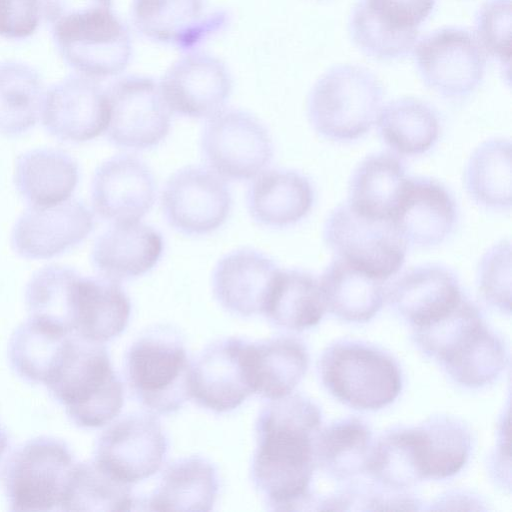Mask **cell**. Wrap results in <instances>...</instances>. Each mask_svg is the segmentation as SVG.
I'll list each match as a JSON object with an SVG mask.
<instances>
[{"label": "cell", "instance_id": "obj_1", "mask_svg": "<svg viewBox=\"0 0 512 512\" xmlns=\"http://www.w3.org/2000/svg\"><path fill=\"white\" fill-rule=\"evenodd\" d=\"M321 422L319 406L300 394L272 400L261 410L251 477L271 510H309L318 505L310 488Z\"/></svg>", "mask_w": 512, "mask_h": 512}, {"label": "cell", "instance_id": "obj_2", "mask_svg": "<svg viewBox=\"0 0 512 512\" xmlns=\"http://www.w3.org/2000/svg\"><path fill=\"white\" fill-rule=\"evenodd\" d=\"M44 385L78 427L99 428L121 411L123 384L103 343L71 333Z\"/></svg>", "mask_w": 512, "mask_h": 512}, {"label": "cell", "instance_id": "obj_3", "mask_svg": "<svg viewBox=\"0 0 512 512\" xmlns=\"http://www.w3.org/2000/svg\"><path fill=\"white\" fill-rule=\"evenodd\" d=\"M383 97V86L370 70L359 65H336L313 85L307 99L308 119L321 137L350 142L371 130Z\"/></svg>", "mask_w": 512, "mask_h": 512}, {"label": "cell", "instance_id": "obj_4", "mask_svg": "<svg viewBox=\"0 0 512 512\" xmlns=\"http://www.w3.org/2000/svg\"><path fill=\"white\" fill-rule=\"evenodd\" d=\"M191 368L183 341L167 328L149 330L125 356V374L133 395L157 414L173 413L191 398Z\"/></svg>", "mask_w": 512, "mask_h": 512}, {"label": "cell", "instance_id": "obj_5", "mask_svg": "<svg viewBox=\"0 0 512 512\" xmlns=\"http://www.w3.org/2000/svg\"><path fill=\"white\" fill-rule=\"evenodd\" d=\"M321 380L340 402L359 410L391 404L402 389L397 362L386 352L357 341H339L322 354Z\"/></svg>", "mask_w": 512, "mask_h": 512}, {"label": "cell", "instance_id": "obj_6", "mask_svg": "<svg viewBox=\"0 0 512 512\" xmlns=\"http://www.w3.org/2000/svg\"><path fill=\"white\" fill-rule=\"evenodd\" d=\"M323 239L336 257L382 281L405 262L407 244L392 220L363 215L348 202L330 212Z\"/></svg>", "mask_w": 512, "mask_h": 512}, {"label": "cell", "instance_id": "obj_7", "mask_svg": "<svg viewBox=\"0 0 512 512\" xmlns=\"http://www.w3.org/2000/svg\"><path fill=\"white\" fill-rule=\"evenodd\" d=\"M74 464L70 448L60 439L40 436L23 443L12 453L4 471L10 509L60 510Z\"/></svg>", "mask_w": 512, "mask_h": 512}, {"label": "cell", "instance_id": "obj_8", "mask_svg": "<svg viewBox=\"0 0 512 512\" xmlns=\"http://www.w3.org/2000/svg\"><path fill=\"white\" fill-rule=\"evenodd\" d=\"M51 30L60 55L80 75L96 80L116 76L130 62L129 31L112 9L63 20Z\"/></svg>", "mask_w": 512, "mask_h": 512}, {"label": "cell", "instance_id": "obj_9", "mask_svg": "<svg viewBox=\"0 0 512 512\" xmlns=\"http://www.w3.org/2000/svg\"><path fill=\"white\" fill-rule=\"evenodd\" d=\"M200 148L209 169L231 181L255 178L274 157L273 140L264 123L250 112L234 108L208 118Z\"/></svg>", "mask_w": 512, "mask_h": 512}, {"label": "cell", "instance_id": "obj_10", "mask_svg": "<svg viewBox=\"0 0 512 512\" xmlns=\"http://www.w3.org/2000/svg\"><path fill=\"white\" fill-rule=\"evenodd\" d=\"M419 76L426 87L443 98L461 100L483 82L486 53L475 34L463 27H442L424 36L414 47Z\"/></svg>", "mask_w": 512, "mask_h": 512}, {"label": "cell", "instance_id": "obj_11", "mask_svg": "<svg viewBox=\"0 0 512 512\" xmlns=\"http://www.w3.org/2000/svg\"><path fill=\"white\" fill-rule=\"evenodd\" d=\"M436 0H358L348 22L350 37L366 56L391 61L410 54Z\"/></svg>", "mask_w": 512, "mask_h": 512}, {"label": "cell", "instance_id": "obj_12", "mask_svg": "<svg viewBox=\"0 0 512 512\" xmlns=\"http://www.w3.org/2000/svg\"><path fill=\"white\" fill-rule=\"evenodd\" d=\"M109 121L106 136L113 145L130 150L158 146L168 136L171 114L154 79L129 75L107 89Z\"/></svg>", "mask_w": 512, "mask_h": 512}, {"label": "cell", "instance_id": "obj_13", "mask_svg": "<svg viewBox=\"0 0 512 512\" xmlns=\"http://www.w3.org/2000/svg\"><path fill=\"white\" fill-rule=\"evenodd\" d=\"M232 194L225 180L207 167L185 166L166 181L161 195L167 223L186 236L218 230L232 210Z\"/></svg>", "mask_w": 512, "mask_h": 512}, {"label": "cell", "instance_id": "obj_14", "mask_svg": "<svg viewBox=\"0 0 512 512\" xmlns=\"http://www.w3.org/2000/svg\"><path fill=\"white\" fill-rule=\"evenodd\" d=\"M167 449L159 420L150 413L133 412L101 434L94 460L114 478L131 486L160 469Z\"/></svg>", "mask_w": 512, "mask_h": 512}, {"label": "cell", "instance_id": "obj_15", "mask_svg": "<svg viewBox=\"0 0 512 512\" xmlns=\"http://www.w3.org/2000/svg\"><path fill=\"white\" fill-rule=\"evenodd\" d=\"M252 342L242 338L220 339L192 364L191 397L215 413L236 409L254 392Z\"/></svg>", "mask_w": 512, "mask_h": 512}, {"label": "cell", "instance_id": "obj_16", "mask_svg": "<svg viewBox=\"0 0 512 512\" xmlns=\"http://www.w3.org/2000/svg\"><path fill=\"white\" fill-rule=\"evenodd\" d=\"M159 87L172 113L201 119L224 109L233 80L219 58L205 52H190L167 69Z\"/></svg>", "mask_w": 512, "mask_h": 512}, {"label": "cell", "instance_id": "obj_17", "mask_svg": "<svg viewBox=\"0 0 512 512\" xmlns=\"http://www.w3.org/2000/svg\"><path fill=\"white\" fill-rule=\"evenodd\" d=\"M41 119L45 129L61 141H90L108 125L106 89L96 79L69 76L46 91Z\"/></svg>", "mask_w": 512, "mask_h": 512}, {"label": "cell", "instance_id": "obj_18", "mask_svg": "<svg viewBox=\"0 0 512 512\" xmlns=\"http://www.w3.org/2000/svg\"><path fill=\"white\" fill-rule=\"evenodd\" d=\"M94 225L93 213L78 200L31 206L15 223L11 243L23 258L50 259L83 242Z\"/></svg>", "mask_w": 512, "mask_h": 512}, {"label": "cell", "instance_id": "obj_19", "mask_svg": "<svg viewBox=\"0 0 512 512\" xmlns=\"http://www.w3.org/2000/svg\"><path fill=\"white\" fill-rule=\"evenodd\" d=\"M156 193L152 171L130 154L104 161L96 169L91 185L95 212L112 223L139 221L152 209Z\"/></svg>", "mask_w": 512, "mask_h": 512}, {"label": "cell", "instance_id": "obj_20", "mask_svg": "<svg viewBox=\"0 0 512 512\" xmlns=\"http://www.w3.org/2000/svg\"><path fill=\"white\" fill-rule=\"evenodd\" d=\"M458 218L452 193L430 177L408 178L391 216L406 244L420 248L444 243L454 233Z\"/></svg>", "mask_w": 512, "mask_h": 512}, {"label": "cell", "instance_id": "obj_21", "mask_svg": "<svg viewBox=\"0 0 512 512\" xmlns=\"http://www.w3.org/2000/svg\"><path fill=\"white\" fill-rule=\"evenodd\" d=\"M279 271L276 262L258 250L240 248L231 251L214 267V296L233 314L249 317L262 313Z\"/></svg>", "mask_w": 512, "mask_h": 512}, {"label": "cell", "instance_id": "obj_22", "mask_svg": "<svg viewBox=\"0 0 512 512\" xmlns=\"http://www.w3.org/2000/svg\"><path fill=\"white\" fill-rule=\"evenodd\" d=\"M131 21L149 40L189 49L219 29L224 17L208 13L204 0H132Z\"/></svg>", "mask_w": 512, "mask_h": 512}, {"label": "cell", "instance_id": "obj_23", "mask_svg": "<svg viewBox=\"0 0 512 512\" xmlns=\"http://www.w3.org/2000/svg\"><path fill=\"white\" fill-rule=\"evenodd\" d=\"M390 306L413 328L429 324L463 298L455 273L440 264H423L403 272L388 288Z\"/></svg>", "mask_w": 512, "mask_h": 512}, {"label": "cell", "instance_id": "obj_24", "mask_svg": "<svg viewBox=\"0 0 512 512\" xmlns=\"http://www.w3.org/2000/svg\"><path fill=\"white\" fill-rule=\"evenodd\" d=\"M161 233L139 221L113 223L95 241L91 260L101 276L130 280L152 270L162 257Z\"/></svg>", "mask_w": 512, "mask_h": 512}, {"label": "cell", "instance_id": "obj_25", "mask_svg": "<svg viewBox=\"0 0 512 512\" xmlns=\"http://www.w3.org/2000/svg\"><path fill=\"white\" fill-rule=\"evenodd\" d=\"M71 312L73 334L104 343L125 330L131 303L118 281L79 275L73 287Z\"/></svg>", "mask_w": 512, "mask_h": 512}, {"label": "cell", "instance_id": "obj_26", "mask_svg": "<svg viewBox=\"0 0 512 512\" xmlns=\"http://www.w3.org/2000/svg\"><path fill=\"white\" fill-rule=\"evenodd\" d=\"M315 193L308 177L292 169H271L258 174L246 193L251 218L267 228H286L311 211Z\"/></svg>", "mask_w": 512, "mask_h": 512}, {"label": "cell", "instance_id": "obj_27", "mask_svg": "<svg viewBox=\"0 0 512 512\" xmlns=\"http://www.w3.org/2000/svg\"><path fill=\"white\" fill-rule=\"evenodd\" d=\"M78 181L77 162L58 149L30 150L16 161L15 187L31 206L46 207L67 201Z\"/></svg>", "mask_w": 512, "mask_h": 512}, {"label": "cell", "instance_id": "obj_28", "mask_svg": "<svg viewBox=\"0 0 512 512\" xmlns=\"http://www.w3.org/2000/svg\"><path fill=\"white\" fill-rule=\"evenodd\" d=\"M219 489L215 466L200 456L171 463L158 487L148 498V510L207 512L213 508Z\"/></svg>", "mask_w": 512, "mask_h": 512}, {"label": "cell", "instance_id": "obj_29", "mask_svg": "<svg viewBox=\"0 0 512 512\" xmlns=\"http://www.w3.org/2000/svg\"><path fill=\"white\" fill-rule=\"evenodd\" d=\"M407 179L404 162L395 154L368 155L351 174L347 202L363 215L391 219Z\"/></svg>", "mask_w": 512, "mask_h": 512}, {"label": "cell", "instance_id": "obj_30", "mask_svg": "<svg viewBox=\"0 0 512 512\" xmlns=\"http://www.w3.org/2000/svg\"><path fill=\"white\" fill-rule=\"evenodd\" d=\"M319 283L326 309L347 322L369 321L384 302L382 280L338 257L326 267Z\"/></svg>", "mask_w": 512, "mask_h": 512}, {"label": "cell", "instance_id": "obj_31", "mask_svg": "<svg viewBox=\"0 0 512 512\" xmlns=\"http://www.w3.org/2000/svg\"><path fill=\"white\" fill-rule=\"evenodd\" d=\"M381 140L392 151L405 156L421 155L431 150L440 135L436 110L427 102L402 97L381 108L377 118Z\"/></svg>", "mask_w": 512, "mask_h": 512}, {"label": "cell", "instance_id": "obj_32", "mask_svg": "<svg viewBox=\"0 0 512 512\" xmlns=\"http://www.w3.org/2000/svg\"><path fill=\"white\" fill-rule=\"evenodd\" d=\"M326 311L319 281L309 272H278L262 314L276 326L301 331L317 325Z\"/></svg>", "mask_w": 512, "mask_h": 512}, {"label": "cell", "instance_id": "obj_33", "mask_svg": "<svg viewBox=\"0 0 512 512\" xmlns=\"http://www.w3.org/2000/svg\"><path fill=\"white\" fill-rule=\"evenodd\" d=\"M251 357L254 392L269 400L290 395L309 366L306 346L293 337L252 343Z\"/></svg>", "mask_w": 512, "mask_h": 512}, {"label": "cell", "instance_id": "obj_34", "mask_svg": "<svg viewBox=\"0 0 512 512\" xmlns=\"http://www.w3.org/2000/svg\"><path fill=\"white\" fill-rule=\"evenodd\" d=\"M511 143L493 138L471 154L464 171V186L473 202L491 211L511 208Z\"/></svg>", "mask_w": 512, "mask_h": 512}, {"label": "cell", "instance_id": "obj_35", "mask_svg": "<svg viewBox=\"0 0 512 512\" xmlns=\"http://www.w3.org/2000/svg\"><path fill=\"white\" fill-rule=\"evenodd\" d=\"M372 446V432L364 421L337 420L317 435V467L336 479H350L367 471Z\"/></svg>", "mask_w": 512, "mask_h": 512}, {"label": "cell", "instance_id": "obj_36", "mask_svg": "<svg viewBox=\"0 0 512 512\" xmlns=\"http://www.w3.org/2000/svg\"><path fill=\"white\" fill-rule=\"evenodd\" d=\"M43 81L32 67L19 62L0 63V134L17 136L41 118Z\"/></svg>", "mask_w": 512, "mask_h": 512}, {"label": "cell", "instance_id": "obj_37", "mask_svg": "<svg viewBox=\"0 0 512 512\" xmlns=\"http://www.w3.org/2000/svg\"><path fill=\"white\" fill-rule=\"evenodd\" d=\"M366 472L393 489L409 488L423 480L418 428L392 429L379 437L373 443Z\"/></svg>", "mask_w": 512, "mask_h": 512}, {"label": "cell", "instance_id": "obj_38", "mask_svg": "<svg viewBox=\"0 0 512 512\" xmlns=\"http://www.w3.org/2000/svg\"><path fill=\"white\" fill-rule=\"evenodd\" d=\"M70 334L57 325L30 316L10 338L8 357L12 369L25 381L44 384Z\"/></svg>", "mask_w": 512, "mask_h": 512}, {"label": "cell", "instance_id": "obj_39", "mask_svg": "<svg viewBox=\"0 0 512 512\" xmlns=\"http://www.w3.org/2000/svg\"><path fill=\"white\" fill-rule=\"evenodd\" d=\"M134 505L131 486L114 478L93 460L74 464L60 510L131 511Z\"/></svg>", "mask_w": 512, "mask_h": 512}, {"label": "cell", "instance_id": "obj_40", "mask_svg": "<svg viewBox=\"0 0 512 512\" xmlns=\"http://www.w3.org/2000/svg\"><path fill=\"white\" fill-rule=\"evenodd\" d=\"M417 428L424 479H445L464 467L470 456L472 440L461 421L449 416H435Z\"/></svg>", "mask_w": 512, "mask_h": 512}, {"label": "cell", "instance_id": "obj_41", "mask_svg": "<svg viewBox=\"0 0 512 512\" xmlns=\"http://www.w3.org/2000/svg\"><path fill=\"white\" fill-rule=\"evenodd\" d=\"M506 363L502 339L485 324L441 364L455 382L479 388L493 382Z\"/></svg>", "mask_w": 512, "mask_h": 512}, {"label": "cell", "instance_id": "obj_42", "mask_svg": "<svg viewBox=\"0 0 512 512\" xmlns=\"http://www.w3.org/2000/svg\"><path fill=\"white\" fill-rule=\"evenodd\" d=\"M79 275L75 269L63 265H48L36 271L25 291L30 316L72 333V292Z\"/></svg>", "mask_w": 512, "mask_h": 512}, {"label": "cell", "instance_id": "obj_43", "mask_svg": "<svg viewBox=\"0 0 512 512\" xmlns=\"http://www.w3.org/2000/svg\"><path fill=\"white\" fill-rule=\"evenodd\" d=\"M483 325L479 308L463 296L453 309L437 320L413 328V338L422 352L443 363Z\"/></svg>", "mask_w": 512, "mask_h": 512}, {"label": "cell", "instance_id": "obj_44", "mask_svg": "<svg viewBox=\"0 0 512 512\" xmlns=\"http://www.w3.org/2000/svg\"><path fill=\"white\" fill-rule=\"evenodd\" d=\"M476 38L480 45L501 66L510 80L511 0H486L479 8Z\"/></svg>", "mask_w": 512, "mask_h": 512}, {"label": "cell", "instance_id": "obj_45", "mask_svg": "<svg viewBox=\"0 0 512 512\" xmlns=\"http://www.w3.org/2000/svg\"><path fill=\"white\" fill-rule=\"evenodd\" d=\"M477 284L482 298L502 313L511 310V245L503 239L491 246L480 259Z\"/></svg>", "mask_w": 512, "mask_h": 512}, {"label": "cell", "instance_id": "obj_46", "mask_svg": "<svg viewBox=\"0 0 512 512\" xmlns=\"http://www.w3.org/2000/svg\"><path fill=\"white\" fill-rule=\"evenodd\" d=\"M42 12V0H0V36L7 39L31 36Z\"/></svg>", "mask_w": 512, "mask_h": 512}, {"label": "cell", "instance_id": "obj_47", "mask_svg": "<svg viewBox=\"0 0 512 512\" xmlns=\"http://www.w3.org/2000/svg\"><path fill=\"white\" fill-rule=\"evenodd\" d=\"M103 9H112V0H43V14L50 26L70 17Z\"/></svg>", "mask_w": 512, "mask_h": 512}, {"label": "cell", "instance_id": "obj_48", "mask_svg": "<svg viewBox=\"0 0 512 512\" xmlns=\"http://www.w3.org/2000/svg\"><path fill=\"white\" fill-rule=\"evenodd\" d=\"M8 444H9V441H8L7 433L4 429H2L0 427V464L3 460L5 453L7 452Z\"/></svg>", "mask_w": 512, "mask_h": 512}]
</instances>
